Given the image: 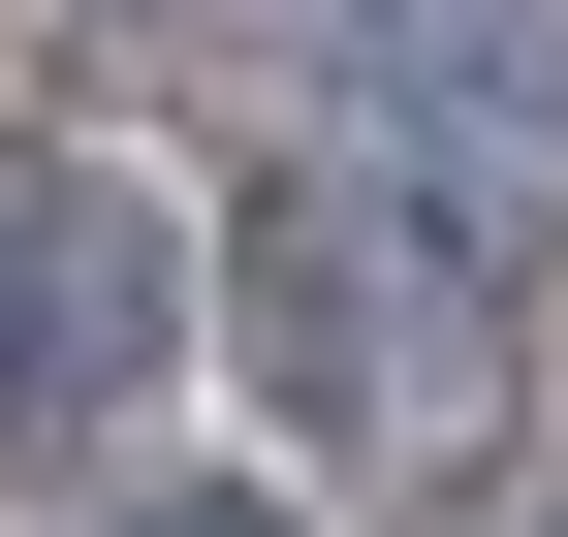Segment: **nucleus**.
<instances>
[{
  "label": "nucleus",
  "mask_w": 568,
  "mask_h": 537,
  "mask_svg": "<svg viewBox=\"0 0 568 537\" xmlns=\"http://www.w3.org/2000/svg\"><path fill=\"white\" fill-rule=\"evenodd\" d=\"M222 348H253V412L316 443V475L506 443V379H537V222H506L474 159H410V126L253 159V190H222Z\"/></svg>",
  "instance_id": "nucleus-1"
},
{
  "label": "nucleus",
  "mask_w": 568,
  "mask_h": 537,
  "mask_svg": "<svg viewBox=\"0 0 568 537\" xmlns=\"http://www.w3.org/2000/svg\"><path fill=\"white\" fill-rule=\"evenodd\" d=\"M159 379H190V222L126 159H63V126H0V475L126 443Z\"/></svg>",
  "instance_id": "nucleus-2"
},
{
  "label": "nucleus",
  "mask_w": 568,
  "mask_h": 537,
  "mask_svg": "<svg viewBox=\"0 0 568 537\" xmlns=\"http://www.w3.org/2000/svg\"><path fill=\"white\" fill-rule=\"evenodd\" d=\"M316 32H347V63H474V95H537L568 0H316Z\"/></svg>",
  "instance_id": "nucleus-3"
},
{
  "label": "nucleus",
  "mask_w": 568,
  "mask_h": 537,
  "mask_svg": "<svg viewBox=\"0 0 568 537\" xmlns=\"http://www.w3.org/2000/svg\"><path fill=\"white\" fill-rule=\"evenodd\" d=\"M95 537H316L284 475H159V506H95Z\"/></svg>",
  "instance_id": "nucleus-4"
},
{
  "label": "nucleus",
  "mask_w": 568,
  "mask_h": 537,
  "mask_svg": "<svg viewBox=\"0 0 568 537\" xmlns=\"http://www.w3.org/2000/svg\"><path fill=\"white\" fill-rule=\"evenodd\" d=\"M537 537H568V475H537Z\"/></svg>",
  "instance_id": "nucleus-5"
}]
</instances>
